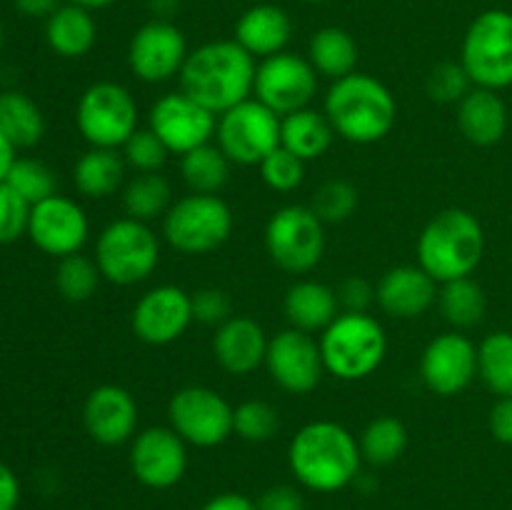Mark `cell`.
Here are the masks:
<instances>
[{"label":"cell","instance_id":"obj_24","mask_svg":"<svg viewBox=\"0 0 512 510\" xmlns=\"http://www.w3.org/2000/svg\"><path fill=\"white\" fill-rule=\"evenodd\" d=\"M293 38V20L280 5L255 3L235 23V43L243 45L255 60H265L288 48Z\"/></svg>","mask_w":512,"mask_h":510},{"label":"cell","instance_id":"obj_20","mask_svg":"<svg viewBox=\"0 0 512 510\" xmlns=\"http://www.w3.org/2000/svg\"><path fill=\"white\" fill-rule=\"evenodd\" d=\"M190 323H193L190 293H185L178 285L150 288L135 303L133 315H130L135 338L148 345H155V348L175 343L190 328Z\"/></svg>","mask_w":512,"mask_h":510},{"label":"cell","instance_id":"obj_33","mask_svg":"<svg viewBox=\"0 0 512 510\" xmlns=\"http://www.w3.org/2000/svg\"><path fill=\"white\" fill-rule=\"evenodd\" d=\"M438 305L443 318L453 328L468 330L483 323L488 298H485V290L480 288V283H475L473 278H458L440 285Z\"/></svg>","mask_w":512,"mask_h":510},{"label":"cell","instance_id":"obj_54","mask_svg":"<svg viewBox=\"0 0 512 510\" xmlns=\"http://www.w3.org/2000/svg\"><path fill=\"white\" fill-rule=\"evenodd\" d=\"M68 3L80 5V8H88V10H103L108 5H113L115 0H68Z\"/></svg>","mask_w":512,"mask_h":510},{"label":"cell","instance_id":"obj_57","mask_svg":"<svg viewBox=\"0 0 512 510\" xmlns=\"http://www.w3.org/2000/svg\"><path fill=\"white\" fill-rule=\"evenodd\" d=\"M253 3H263V0H253Z\"/></svg>","mask_w":512,"mask_h":510},{"label":"cell","instance_id":"obj_22","mask_svg":"<svg viewBox=\"0 0 512 510\" xmlns=\"http://www.w3.org/2000/svg\"><path fill=\"white\" fill-rule=\"evenodd\" d=\"M375 300L390 318L413 320L433 308L438 300V283L420 265H398L380 278Z\"/></svg>","mask_w":512,"mask_h":510},{"label":"cell","instance_id":"obj_9","mask_svg":"<svg viewBox=\"0 0 512 510\" xmlns=\"http://www.w3.org/2000/svg\"><path fill=\"white\" fill-rule=\"evenodd\" d=\"M138 103L125 85L100 80L85 88L75 108V123L90 148L120 150L138 125Z\"/></svg>","mask_w":512,"mask_h":510},{"label":"cell","instance_id":"obj_18","mask_svg":"<svg viewBox=\"0 0 512 510\" xmlns=\"http://www.w3.org/2000/svg\"><path fill=\"white\" fill-rule=\"evenodd\" d=\"M148 128L163 140L170 153L185 155L215 138L218 115L178 90L150 105Z\"/></svg>","mask_w":512,"mask_h":510},{"label":"cell","instance_id":"obj_21","mask_svg":"<svg viewBox=\"0 0 512 510\" xmlns=\"http://www.w3.org/2000/svg\"><path fill=\"white\" fill-rule=\"evenodd\" d=\"M138 420V403L123 385H98L85 398L83 425L90 438L105 448L130 443L138 433Z\"/></svg>","mask_w":512,"mask_h":510},{"label":"cell","instance_id":"obj_42","mask_svg":"<svg viewBox=\"0 0 512 510\" xmlns=\"http://www.w3.org/2000/svg\"><path fill=\"white\" fill-rule=\"evenodd\" d=\"M258 168L263 183L275 193H293L305 180V160H300L283 145H278Z\"/></svg>","mask_w":512,"mask_h":510},{"label":"cell","instance_id":"obj_35","mask_svg":"<svg viewBox=\"0 0 512 510\" xmlns=\"http://www.w3.org/2000/svg\"><path fill=\"white\" fill-rule=\"evenodd\" d=\"M478 378L498 398H512V333L498 330L478 345Z\"/></svg>","mask_w":512,"mask_h":510},{"label":"cell","instance_id":"obj_3","mask_svg":"<svg viewBox=\"0 0 512 510\" xmlns=\"http://www.w3.org/2000/svg\"><path fill=\"white\" fill-rule=\"evenodd\" d=\"M323 113L338 138L355 145H373L393 130L398 103L388 85L355 70L330 85Z\"/></svg>","mask_w":512,"mask_h":510},{"label":"cell","instance_id":"obj_56","mask_svg":"<svg viewBox=\"0 0 512 510\" xmlns=\"http://www.w3.org/2000/svg\"><path fill=\"white\" fill-rule=\"evenodd\" d=\"M0 48H3V28H0Z\"/></svg>","mask_w":512,"mask_h":510},{"label":"cell","instance_id":"obj_49","mask_svg":"<svg viewBox=\"0 0 512 510\" xmlns=\"http://www.w3.org/2000/svg\"><path fill=\"white\" fill-rule=\"evenodd\" d=\"M20 480L5 463H0V510H18Z\"/></svg>","mask_w":512,"mask_h":510},{"label":"cell","instance_id":"obj_40","mask_svg":"<svg viewBox=\"0 0 512 510\" xmlns=\"http://www.w3.org/2000/svg\"><path fill=\"white\" fill-rule=\"evenodd\" d=\"M310 208L323 223H345L358 208V190L348 180H328L313 193Z\"/></svg>","mask_w":512,"mask_h":510},{"label":"cell","instance_id":"obj_23","mask_svg":"<svg viewBox=\"0 0 512 510\" xmlns=\"http://www.w3.org/2000/svg\"><path fill=\"white\" fill-rule=\"evenodd\" d=\"M270 338L263 325L248 315H233L215 328L213 355L220 368L230 375H250L265 365Z\"/></svg>","mask_w":512,"mask_h":510},{"label":"cell","instance_id":"obj_10","mask_svg":"<svg viewBox=\"0 0 512 510\" xmlns=\"http://www.w3.org/2000/svg\"><path fill=\"white\" fill-rule=\"evenodd\" d=\"M265 250L285 273H310L323 260L325 223L310 205H285L265 225Z\"/></svg>","mask_w":512,"mask_h":510},{"label":"cell","instance_id":"obj_43","mask_svg":"<svg viewBox=\"0 0 512 510\" xmlns=\"http://www.w3.org/2000/svg\"><path fill=\"white\" fill-rule=\"evenodd\" d=\"M30 210L33 205L3 180L0 183V245L15 243L28 233Z\"/></svg>","mask_w":512,"mask_h":510},{"label":"cell","instance_id":"obj_39","mask_svg":"<svg viewBox=\"0 0 512 510\" xmlns=\"http://www.w3.org/2000/svg\"><path fill=\"white\" fill-rule=\"evenodd\" d=\"M280 428V415L268 400H245L235 408L233 435L248 443H265Z\"/></svg>","mask_w":512,"mask_h":510},{"label":"cell","instance_id":"obj_4","mask_svg":"<svg viewBox=\"0 0 512 510\" xmlns=\"http://www.w3.org/2000/svg\"><path fill=\"white\" fill-rule=\"evenodd\" d=\"M418 265L438 285L470 278L485 255V230L465 208L440 210L418 238Z\"/></svg>","mask_w":512,"mask_h":510},{"label":"cell","instance_id":"obj_51","mask_svg":"<svg viewBox=\"0 0 512 510\" xmlns=\"http://www.w3.org/2000/svg\"><path fill=\"white\" fill-rule=\"evenodd\" d=\"M60 5H63V0H15L18 13L28 15V18H45V20H48Z\"/></svg>","mask_w":512,"mask_h":510},{"label":"cell","instance_id":"obj_31","mask_svg":"<svg viewBox=\"0 0 512 510\" xmlns=\"http://www.w3.org/2000/svg\"><path fill=\"white\" fill-rule=\"evenodd\" d=\"M0 133L18 148H33L45 135V118L38 105L20 90L0 93Z\"/></svg>","mask_w":512,"mask_h":510},{"label":"cell","instance_id":"obj_5","mask_svg":"<svg viewBox=\"0 0 512 510\" xmlns=\"http://www.w3.org/2000/svg\"><path fill=\"white\" fill-rule=\"evenodd\" d=\"M325 373L345 383L365 380L383 365L388 353L385 328L368 313H340L320 335Z\"/></svg>","mask_w":512,"mask_h":510},{"label":"cell","instance_id":"obj_16","mask_svg":"<svg viewBox=\"0 0 512 510\" xmlns=\"http://www.w3.org/2000/svg\"><path fill=\"white\" fill-rule=\"evenodd\" d=\"M128 463L135 480L145 488H175L188 470V443L173 428L153 425L130 440Z\"/></svg>","mask_w":512,"mask_h":510},{"label":"cell","instance_id":"obj_1","mask_svg":"<svg viewBox=\"0 0 512 510\" xmlns=\"http://www.w3.org/2000/svg\"><path fill=\"white\" fill-rule=\"evenodd\" d=\"M258 60L235 40H210L190 50L180 70V90L213 115L253 98Z\"/></svg>","mask_w":512,"mask_h":510},{"label":"cell","instance_id":"obj_44","mask_svg":"<svg viewBox=\"0 0 512 510\" xmlns=\"http://www.w3.org/2000/svg\"><path fill=\"white\" fill-rule=\"evenodd\" d=\"M473 88L475 85L470 75L465 73L463 63H440L428 75V95L435 103L458 105Z\"/></svg>","mask_w":512,"mask_h":510},{"label":"cell","instance_id":"obj_11","mask_svg":"<svg viewBox=\"0 0 512 510\" xmlns=\"http://www.w3.org/2000/svg\"><path fill=\"white\" fill-rule=\"evenodd\" d=\"M215 140L233 165H260L280 145V115L248 98L218 115Z\"/></svg>","mask_w":512,"mask_h":510},{"label":"cell","instance_id":"obj_50","mask_svg":"<svg viewBox=\"0 0 512 510\" xmlns=\"http://www.w3.org/2000/svg\"><path fill=\"white\" fill-rule=\"evenodd\" d=\"M203 510H258V503L243 493H220L213 495L203 505Z\"/></svg>","mask_w":512,"mask_h":510},{"label":"cell","instance_id":"obj_30","mask_svg":"<svg viewBox=\"0 0 512 510\" xmlns=\"http://www.w3.org/2000/svg\"><path fill=\"white\" fill-rule=\"evenodd\" d=\"M360 50L353 35L348 30L338 28V25H328V28L315 30L313 38L308 43V60L315 68V73L323 78L335 80L345 78V75L355 73L358 68Z\"/></svg>","mask_w":512,"mask_h":510},{"label":"cell","instance_id":"obj_17","mask_svg":"<svg viewBox=\"0 0 512 510\" xmlns=\"http://www.w3.org/2000/svg\"><path fill=\"white\" fill-rule=\"evenodd\" d=\"M420 378L430 393L453 398L478 378V345L460 330H448L430 340L420 358Z\"/></svg>","mask_w":512,"mask_h":510},{"label":"cell","instance_id":"obj_13","mask_svg":"<svg viewBox=\"0 0 512 510\" xmlns=\"http://www.w3.org/2000/svg\"><path fill=\"white\" fill-rule=\"evenodd\" d=\"M315 95H318V73L303 55L283 50L258 63L253 98L268 105L280 118L310 108Z\"/></svg>","mask_w":512,"mask_h":510},{"label":"cell","instance_id":"obj_26","mask_svg":"<svg viewBox=\"0 0 512 510\" xmlns=\"http://www.w3.org/2000/svg\"><path fill=\"white\" fill-rule=\"evenodd\" d=\"M285 318L290 328H298L303 333H323L330 323L340 315L338 290L320 280H298L285 293Z\"/></svg>","mask_w":512,"mask_h":510},{"label":"cell","instance_id":"obj_25","mask_svg":"<svg viewBox=\"0 0 512 510\" xmlns=\"http://www.w3.org/2000/svg\"><path fill=\"white\" fill-rule=\"evenodd\" d=\"M508 105L498 90L475 85L458 103V128L465 140L478 148H490L500 143L508 133Z\"/></svg>","mask_w":512,"mask_h":510},{"label":"cell","instance_id":"obj_32","mask_svg":"<svg viewBox=\"0 0 512 510\" xmlns=\"http://www.w3.org/2000/svg\"><path fill=\"white\" fill-rule=\"evenodd\" d=\"M230 168H233V163L228 160V155L213 143H205L190 153L180 155V173H183L185 185L193 193L218 195L228 185Z\"/></svg>","mask_w":512,"mask_h":510},{"label":"cell","instance_id":"obj_36","mask_svg":"<svg viewBox=\"0 0 512 510\" xmlns=\"http://www.w3.org/2000/svg\"><path fill=\"white\" fill-rule=\"evenodd\" d=\"M360 453L370 465H390L408 448V428L393 415H378L360 433Z\"/></svg>","mask_w":512,"mask_h":510},{"label":"cell","instance_id":"obj_6","mask_svg":"<svg viewBox=\"0 0 512 510\" xmlns=\"http://www.w3.org/2000/svg\"><path fill=\"white\" fill-rule=\"evenodd\" d=\"M95 263L103 280L130 288L155 273L160 263V240L150 223H140L125 215L100 230Z\"/></svg>","mask_w":512,"mask_h":510},{"label":"cell","instance_id":"obj_37","mask_svg":"<svg viewBox=\"0 0 512 510\" xmlns=\"http://www.w3.org/2000/svg\"><path fill=\"white\" fill-rule=\"evenodd\" d=\"M100 275L98 263L95 258H85L83 253L68 255V258H60L58 270H55V285H58V293L63 295L68 303H85L95 295L98 290Z\"/></svg>","mask_w":512,"mask_h":510},{"label":"cell","instance_id":"obj_38","mask_svg":"<svg viewBox=\"0 0 512 510\" xmlns=\"http://www.w3.org/2000/svg\"><path fill=\"white\" fill-rule=\"evenodd\" d=\"M5 183L13 190H18L30 205L40 203V200L58 193V178H55L53 170L33 158H15L13 168L8 170Z\"/></svg>","mask_w":512,"mask_h":510},{"label":"cell","instance_id":"obj_7","mask_svg":"<svg viewBox=\"0 0 512 510\" xmlns=\"http://www.w3.org/2000/svg\"><path fill=\"white\" fill-rule=\"evenodd\" d=\"M460 63L473 85L490 90L512 88V13L503 8L483 10L468 25L460 48Z\"/></svg>","mask_w":512,"mask_h":510},{"label":"cell","instance_id":"obj_2","mask_svg":"<svg viewBox=\"0 0 512 510\" xmlns=\"http://www.w3.org/2000/svg\"><path fill=\"white\" fill-rule=\"evenodd\" d=\"M288 465L303 488L313 493H338L360 475V443L345 425L335 420H313L293 435Z\"/></svg>","mask_w":512,"mask_h":510},{"label":"cell","instance_id":"obj_8","mask_svg":"<svg viewBox=\"0 0 512 510\" xmlns=\"http://www.w3.org/2000/svg\"><path fill=\"white\" fill-rule=\"evenodd\" d=\"M233 233V210L220 195L190 193L175 200L163 218V238L183 255H205Z\"/></svg>","mask_w":512,"mask_h":510},{"label":"cell","instance_id":"obj_55","mask_svg":"<svg viewBox=\"0 0 512 510\" xmlns=\"http://www.w3.org/2000/svg\"><path fill=\"white\" fill-rule=\"evenodd\" d=\"M303 3H313V5H318V3H328V0H303Z\"/></svg>","mask_w":512,"mask_h":510},{"label":"cell","instance_id":"obj_48","mask_svg":"<svg viewBox=\"0 0 512 510\" xmlns=\"http://www.w3.org/2000/svg\"><path fill=\"white\" fill-rule=\"evenodd\" d=\"M490 435L498 443L512 445V398H498V403L490 408Z\"/></svg>","mask_w":512,"mask_h":510},{"label":"cell","instance_id":"obj_41","mask_svg":"<svg viewBox=\"0 0 512 510\" xmlns=\"http://www.w3.org/2000/svg\"><path fill=\"white\" fill-rule=\"evenodd\" d=\"M120 153H123L128 168H133L135 173H160V168L173 155L150 128L135 130L128 138V143L120 148Z\"/></svg>","mask_w":512,"mask_h":510},{"label":"cell","instance_id":"obj_47","mask_svg":"<svg viewBox=\"0 0 512 510\" xmlns=\"http://www.w3.org/2000/svg\"><path fill=\"white\" fill-rule=\"evenodd\" d=\"M258 510H305V500L293 485H270L258 498Z\"/></svg>","mask_w":512,"mask_h":510},{"label":"cell","instance_id":"obj_29","mask_svg":"<svg viewBox=\"0 0 512 510\" xmlns=\"http://www.w3.org/2000/svg\"><path fill=\"white\" fill-rule=\"evenodd\" d=\"M333 138L335 130L328 115L313 108H303L280 118V145L305 163L323 158L333 145Z\"/></svg>","mask_w":512,"mask_h":510},{"label":"cell","instance_id":"obj_45","mask_svg":"<svg viewBox=\"0 0 512 510\" xmlns=\"http://www.w3.org/2000/svg\"><path fill=\"white\" fill-rule=\"evenodd\" d=\"M190 303H193V320L203 325H213L220 328L225 320L233 318V303L230 295L220 288H200L190 293Z\"/></svg>","mask_w":512,"mask_h":510},{"label":"cell","instance_id":"obj_27","mask_svg":"<svg viewBox=\"0 0 512 510\" xmlns=\"http://www.w3.org/2000/svg\"><path fill=\"white\" fill-rule=\"evenodd\" d=\"M45 40L60 58L75 60L88 55L98 40L93 10L80 8L75 3H63L45 20Z\"/></svg>","mask_w":512,"mask_h":510},{"label":"cell","instance_id":"obj_52","mask_svg":"<svg viewBox=\"0 0 512 510\" xmlns=\"http://www.w3.org/2000/svg\"><path fill=\"white\" fill-rule=\"evenodd\" d=\"M13 163H15V145L0 133V183L8 178V170L13 168Z\"/></svg>","mask_w":512,"mask_h":510},{"label":"cell","instance_id":"obj_34","mask_svg":"<svg viewBox=\"0 0 512 510\" xmlns=\"http://www.w3.org/2000/svg\"><path fill=\"white\" fill-rule=\"evenodd\" d=\"M170 205H173V188L160 173H138L123 190L125 215L140 223L165 218Z\"/></svg>","mask_w":512,"mask_h":510},{"label":"cell","instance_id":"obj_19","mask_svg":"<svg viewBox=\"0 0 512 510\" xmlns=\"http://www.w3.org/2000/svg\"><path fill=\"white\" fill-rule=\"evenodd\" d=\"M28 235L38 250L55 258H68L83 250L90 238V220L75 200L50 195L30 210Z\"/></svg>","mask_w":512,"mask_h":510},{"label":"cell","instance_id":"obj_46","mask_svg":"<svg viewBox=\"0 0 512 510\" xmlns=\"http://www.w3.org/2000/svg\"><path fill=\"white\" fill-rule=\"evenodd\" d=\"M338 300L345 313H368V308L375 300V288L368 280L360 278V275H353V278L340 283Z\"/></svg>","mask_w":512,"mask_h":510},{"label":"cell","instance_id":"obj_14","mask_svg":"<svg viewBox=\"0 0 512 510\" xmlns=\"http://www.w3.org/2000/svg\"><path fill=\"white\" fill-rule=\"evenodd\" d=\"M188 40L173 20H148L133 33L128 45V68L150 85L178 78L188 60Z\"/></svg>","mask_w":512,"mask_h":510},{"label":"cell","instance_id":"obj_28","mask_svg":"<svg viewBox=\"0 0 512 510\" xmlns=\"http://www.w3.org/2000/svg\"><path fill=\"white\" fill-rule=\"evenodd\" d=\"M125 173H128V163H125L123 153L115 148H90L78 158L73 168L75 188L85 195V198L103 200L118 193L125 183Z\"/></svg>","mask_w":512,"mask_h":510},{"label":"cell","instance_id":"obj_12","mask_svg":"<svg viewBox=\"0 0 512 510\" xmlns=\"http://www.w3.org/2000/svg\"><path fill=\"white\" fill-rule=\"evenodd\" d=\"M235 408L208 385H185L168 403L170 428L195 448H218L233 435Z\"/></svg>","mask_w":512,"mask_h":510},{"label":"cell","instance_id":"obj_53","mask_svg":"<svg viewBox=\"0 0 512 510\" xmlns=\"http://www.w3.org/2000/svg\"><path fill=\"white\" fill-rule=\"evenodd\" d=\"M150 13L158 20H170L180 8V0H148Z\"/></svg>","mask_w":512,"mask_h":510},{"label":"cell","instance_id":"obj_15","mask_svg":"<svg viewBox=\"0 0 512 510\" xmlns=\"http://www.w3.org/2000/svg\"><path fill=\"white\" fill-rule=\"evenodd\" d=\"M265 368L278 388L290 395H308L320 385L325 373L320 343L310 333L285 328L273 335L265 355Z\"/></svg>","mask_w":512,"mask_h":510}]
</instances>
